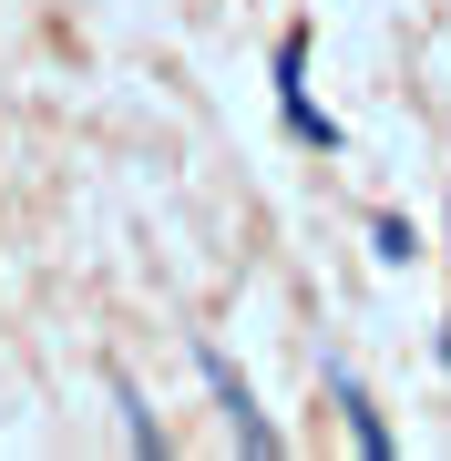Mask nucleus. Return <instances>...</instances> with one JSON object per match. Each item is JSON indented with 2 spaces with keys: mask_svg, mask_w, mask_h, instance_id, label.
<instances>
[{
  "mask_svg": "<svg viewBox=\"0 0 451 461\" xmlns=\"http://www.w3.org/2000/svg\"><path fill=\"white\" fill-rule=\"evenodd\" d=\"M195 369H205V390H216V411H226V430H236V451H257V461H267V451H277V430H267V411H257L247 369H236L226 348H195Z\"/></svg>",
  "mask_w": 451,
  "mask_h": 461,
  "instance_id": "obj_1",
  "label": "nucleus"
},
{
  "mask_svg": "<svg viewBox=\"0 0 451 461\" xmlns=\"http://www.w3.org/2000/svg\"><path fill=\"white\" fill-rule=\"evenodd\" d=\"M277 113H287V133H298V144H318V154L338 144V123L308 103V32H287V41H277Z\"/></svg>",
  "mask_w": 451,
  "mask_h": 461,
  "instance_id": "obj_2",
  "label": "nucleus"
},
{
  "mask_svg": "<svg viewBox=\"0 0 451 461\" xmlns=\"http://www.w3.org/2000/svg\"><path fill=\"white\" fill-rule=\"evenodd\" d=\"M329 400H338V420H349V441H359L369 461H390V420H380V411H369V390H359V379H349V369H329Z\"/></svg>",
  "mask_w": 451,
  "mask_h": 461,
  "instance_id": "obj_3",
  "label": "nucleus"
},
{
  "mask_svg": "<svg viewBox=\"0 0 451 461\" xmlns=\"http://www.w3.org/2000/svg\"><path fill=\"white\" fill-rule=\"evenodd\" d=\"M441 359H451V318H441Z\"/></svg>",
  "mask_w": 451,
  "mask_h": 461,
  "instance_id": "obj_4",
  "label": "nucleus"
}]
</instances>
